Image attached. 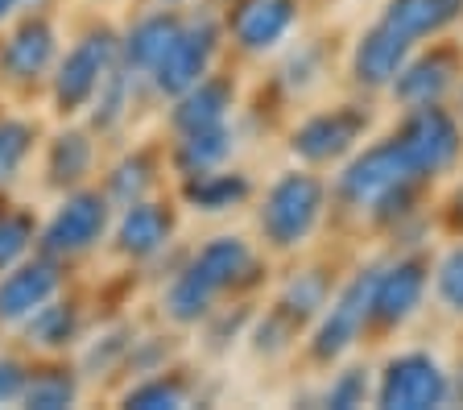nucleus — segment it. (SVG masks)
I'll use <instances>...</instances> for the list:
<instances>
[{"label": "nucleus", "instance_id": "obj_13", "mask_svg": "<svg viewBox=\"0 0 463 410\" xmlns=\"http://www.w3.org/2000/svg\"><path fill=\"white\" fill-rule=\"evenodd\" d=\"M294 13H298L294 0H241L228 21L232 38H236L241 50H249V54H265V50H273L289 33Z\"/></svg>", "mask_w": 463, "mask_h": 410}, {"label": "nucleus", "instance_id": "obj_17", "mask_svg": "<svg viewBox=\"0 0 463 410\" xmlns=\"http://www.w3.org/2000/svg\"><path fill=\"white\" fill-rule=\"evenodd\" d=\"M236 100V88L228 79H215V75H203L194 88H186L183 96H174L170 108V129L178 137L183 133H199V129H215V125H228V108Z\"/></svg>", "mask_w": 463, "mask_h": 410}, {"label": "nucleus", "instance_id": "obj_1", "mask_svg": "<svg viewBox=\"0 0 463 410\" xmlns=\"http://www.w3.org/2000/svg\"><path fill=\"white\" fill-rule=\"evenodd\" d=\"M252 270V249L241 236H215L174 273V282L165 286V315L174 323H199L212 311V303L223 291L241 282Z\"/></svg>", "mask_w": 463, "mask_h": 410}, {"label": "nucleus", "instance_id": "obj_6", "mask_svg": "<svg viewBox=\"0 0 463 410\" xmlns=\"http://www.w3.org/2000/svg\"><path fill=\"white\" fill-rule=\"evenodd\" d=\"M447 394H451L447 373L426 352L393 357L385 365V373H381V386H376V402L385 410H430V406H443Z\"/></svg>", "mask_w": 463, "mask_h": 410}, {"label": "nucleus", "instance_id": "obj_4", "mask_svg": "<svg viewBox=\"0 0 463 410\" xmlns=\"http://www.w3.org/2000/svg\"><path fill=\"white\" fill-rule=\"evenodd\" d=\"M120 59V38L112 30H91L75 42V46L54 62V104L62 117L91 108L99 83L108 79V71Z\"/></svg>", "mask_w": 463, "mask_h": 410}, {"label": "nucleus", "instance_id": "obj_8", "mask_svg": "<svg viewBox=\"0 0 463 410\" xmlns=\"http://www.w3.org/2000/svg\"><path fill=\"white\" fill-rule=\"evenodd\" d=\"M58 291H62V270H58L54 257L38 253L17 262L13 270L0 273V323L5 328H21Z\"/></svg>", "mask_w": 463, "mask_h": 410}, {"label": "nucleus", "instance_id": "obj_28", "mask_svg": "<svg viewBox=\"0 0 463 410\" xmlns=\"http://www.w3.org/2000/svg\"><path fill=\"white\" fill-rule=\"evenodd\" d=\"M33 241H38L33 215L5 207V215H0V273L13 270L17 262H25L29 249H33Z\"/></svg>", "mask_w": 463, "mask_h": 410}, {"label": "nucleus", "instance_id": "obj_37", "mask_svg": "<svg viewBox=\"0 0 463 410\" xmlns=\"http://www.w3.org/2000/svg\"><path fill=\"white\" fill-rule=\"evenodd\" d=\"M21 5H29V9H42V5H46V0H21Z\"/></svg>", "mask_w": 463, "mask_h": 410}, {"label": "nucleus", "instance_id": "obj_20", "mask_svg": "<svg viewBox=\"0 0 463 410\" xmlns=\"http://www.w3.org/2000/svg\"><path fill=\"white\" fill-rule=\"evenodd\" d=\"M459 13H463V0H389L381 21L389 30L402 33V38L422 42L430 33H443Z\"/></svg>", "mask_w": 463, "mask_h": 410}, {"label": "nucleus", "instance_id": "obj_15", "mask_svg": "<svg viewBox=\"0 0 463 410\" xmlns=\"http://www.w3.org/2000/svg\"><path fill=\"white\" fill-rule=\"evenodd\" d=\"M174 236V215L165 204L154 199H137V204L120 207V220H116V249L133 262L145 257H157L170 244Z\"/></svg>", "mask_w": 463, "mask_h": 410}, {"label": "nucleus", "instance_id": "obj_31", "mask_svg": "<svg viewBox=\"0 0 463 410\" xmlns=\"http://www.w3.org/2000/svg\"><path fill=\"white\" fill-rule=\"evenodd\" d=\"M323 299H327V282L310 270L307 278H298V282L286 291V299H281V315H286V319H307V315H315L318 307H323Z\"/></svg>", "mask_w": 463, "mask_h": 410}, {"label": "nucleus", "instance_id": "obj_33", "mask_svg": "<svg viewBox=\"0 0 463 410\" xmlns=\"http://www.w3.org/2000/svg\"><path fill=\"white\" fill-rule=\"evenodd\" d=\"M364 394H368V377L360 369H347V373H339V381L327 390V406H339V410L360 406Z\"/></svg>", "mask_w": 463, "mask_h": 410}, {"label": "nucleus", "instance_id": "obj_26", "mask_svg": "<svg viewBox=\"0 0 463 410\" xmlns=\"http://www.w3.org/2000/svg\"><path fill=\"white\" fill-rule=\"evenodd\" d=\"M33 141H38V129L21 117H0V191H9L21 178L29 154H33Z\"/></svg>", "mask_w": 463, "mask_h": 410}, {"label": "nucleus", "instance_id": "obj_29", "mask_svg": "<svg viewBox=\"0 0 463 410\" xmlns=\"http://www.w3.org/2000/svg\"><path fill=\"white\" fill-rule=\"evenodd\" d=\"M186 402H191V394L178 377H149L125 394V406L133 410H183Z\"/></svg>", "mask_w": 463, "mask_h": 410}, {"label": "nucleus", "instance_id": "obj_27", "mask_svg": "<svg viewBox=\"0 0 463 410\" xmlns=\"http://www.w3.org/2000/svg\"><path fill=\"white\" fill-rule=\"evenodd\" d=\"M149 186H154V162L145 154H128L112 167V175H108V183H104V195L112 199L116 207H128V204H137V199H145Z\"/></svg>", "mask_w": 463, "mask_h": 410}, {"label": "nucleus", "instance_id": "obj_19", "mask_svg": "<svg viewBox=\"0 0 463 410\" xmlns=\"http://www.w3.org/2000/svg\"><path fill=\"white\" fill-rule=\"evenodd\" d=\"M455 75H459V59H455L451 50H430L426 59L405 62L402 75L393 79V96L405 108L439 104L455 88Z\"/></svg>", "mask_w": 463, "mask_h": 410}, {"label": "nucleus", "instance_id": "obj_23", "mask_svg": "<svg viewBox=\"0 0 463 410\" xmlns=\"http://www.w3.org/2000/svg\"><path fill=\"white\" fill-rule=\"evenodd\" d=\"M21 336H25L29 348H42V352L71 348L79 340V307L58 303V294H54L46 307H38V311L21 323Z\"/></svg>", "mask_w": 463, "mask_h": 410}, {"label": "nucleus", "instance_id": "obj_35", "mask_svg": "<svg viewBox=\"0 0 463 410\" xmlns=\"http://www.w3.org/2000/svg\"><path fill=\"white\" fill-rule=\"evenodd\" d=\"M21 9V0H0V25H5V21H13V13Z\"/></svg>", "mask_w": 463, "mask_h": 410}, {"label": "nucleus", "instance_id": "obj_22", "mask_svg": "<svg viewBox=\"0 0 463 410\" xmlns=\"http://www.w3.org/2000/svg\"><path fill=\"white\" fill-rule=\"evenodd\" d=\"M252 191V183L236 170H203V175H186L183 178V199L194 212H228V207L244 204Z\"/></svg>", "mask_w": 463, "mask_h": 410}, {"label": "nucleus", "instance_id": "obj_11", "mask_svg": "<svg viewBox=\"0 0 463 410\" xmlns=\"http://www.w3.org/2000/svg\"><path fill=\"white\" fill-rule=\"evenodd\" d=\"M58 33L42 13H29L9 38L0 42V75L9 83H38L46 71H54Z\"/></svg>", "mask_w": 463, "mask_h": 410}, {"label": "nucleus", "instance_id": "obj_5", "mask_svg": "<svg viewBox=\"0 0 463 410\" xmlns=\"http://www.w3.org/2000/svg\"><path fill=\"white\" fill-rule=\"evenodd\" d=\"M323 215V183L315 175H281L260 204V233L278 249H294L310 236Z\"/></svg>", "mask_w": 463, "mask_h": 410}, {"label": "nucleus", "instance_id": "obj_10", "mask_svg": "<svg viewBox=\"0 0 463 410\" xmlns=\"http://www.w3.org/2000/svg\"><path fill=\"white\" fill-rule=\"evenodd\" d=\"M373 286H376V270H364L339 291V299L327 307L315 340H310V352L318 361H335L344 348H352L360 328L373 319Z\"/></svg>", "mask_w": 463, "mask_h": 410}, {"label": "nucleus", "instance_id": "obj_21", "mask_svg": "<svg viewBox=\"0 0 463 410\" xmlns=\"http://www.w3.org/2000/svg\"><path fill=\"white\" fill-rule=\"evenodd\" d=\"M91 162H96L91 137L79 133V129L58 133L54 141H50V154H46L50 186H58V191H75V186H83L87 175H91Z\"/></svg>", "mask_w": 463, "mask_h": 410}, {"label": "nucleus", "instance_id": "obj_25", "mask_svg": "<svg viewBox=\"0 0 463 410\" xmlns=\"http://www.w3.org/2000/svg\"><path fill=\"white\" fill-rule=\"evenodd\" d=\"M75 398H79L75 373L58 369V365H46V369H29L21 406H29V410H67V406H75Z\"/></svg>", "mask_w": 463, "mask_h": 410}, {"label": "nucleus", "instance_id": "obj_30", "mask_svg": "<svg viewBox=\"0 0 463 410\" xmlns=\"http://www.w3.org/2000/svg\"><path fill=\"white\" fill-rule=\"evenodd\" d=\"M128 79H133V71H128L125 62L116 59V67L108 71V79L99 83L96 100H91V108H96V125H99V129H112L116 120L125 117V104H128Z\"/></svg>", "mask_w": 463, "mask_h": 410}, {"label": "nucleus", "instance_id": "obj_2", "mask_svg": "<svg viewBox=\"0 0 463 410\" xmlns=\"http://www.w3.org/2000/svg\"><path fill=\"white\" fill-rule=\"evenodd\" d=\"M418 178H422V170L414 167V157L405 154V146L397 137H389L381 146L364 149V154L339 175V195L352 207H373V212H381V207L405 204L410 191L418 186Z\"/></svg>", "mask_w": 463, "mask_h": 410}, {"label": "nucleus", "instance_id": "obj_34", "mask_svg": "<svg viewBox=\"0 0 463 410\" xmlns=\"http://www.w3.org/2000/svg\"><path fill=\"white\" fill-rule=\"evenodd\" d=\"M29 381V365L17 361V357H0V406H13L21 402Z\"/></svg>", "mask_w": 463, "mask_h": 410}, {"label": "nucleus", "instance_id": "obj_16", "mask_svg": "<svg viewBox=\"0 0 463 410\" xmlns=\"http://www.w3.org/2000/svg\"><path fill=\"white\" fill-rule=\"evenodd\" d=\"M186 21L170 9L145 13L141 21L128 25V33L120 38V62H125L133 75H154V67L165 59V50L174 46V38L183 33Z\"/></svg>", "mask_w": 463, "mask_h": 410}, {"label": "nucleus", "instance_id": "obj_9", "mask_svg": "<svg viewBox=\"0 0 463 410\" xmlns=\"http://www.w3.org/2000/svg\"><path fill=\"white\" fill-rule=\"evenodd\" d=\"M397 141L405 146V154L414 157V167L426 175H439L447 170L459 157V125L451 120V112H443L439 104H422V108H410V117H405L402 133Z\"/></svg>", "mask_w": 463, "mask_h": 410}, {"label": "nucleus", "instance_id": "obj_7", "mask_svg": "<svg viewBox=\"0 0 463 410\" xmlns=\"http://www.w3.org/2000/svg\"><path fill=\"white\" fill-rule=\"evenodd\" d=\"M220 50V30L212 17H199L191 25H183V33L174 38V46L165 50V59L154 67V88L162 96H183L186 88H194L203 75H212V59Z\"/></svg>", "mask_w": 463, "mask_h": 410}, {"label": "nucleus", "instance_id": "obj_24", "mask_svg": "<svg viewBox=\"0 0 463 410\" xmlns=\"http://www.w3.org/2000/svg\"><path fill=\"white\" fill-rule=\"evenodd\" d=\"M232 154V129L215 125V129H199V133H183L174 146V170L178 175H203V170L223 167V157Z\"/></svg>", "mask_w": 463, "mask_h": 410}, {"label": "nucleus", "instance_id": "obj_12", "mask_svg": "<svg viewBox=\"0 0 463 410\" xmlns=\"http://www.w3.org/2000/svg\"><path fill=\"white\" fill-rule=\"evenodd\" d=\"M364 129H368V112L344 104V108H331V112H318L302 129H294L289 149L298 157H307V162H331V157L347 154L356 146Z\"/></svg>", "mask_w": 463, "mask_h": 410}, {"label": "nucleus", "instance_id": "obj_38", "mask_svg": "<svg viewBox=\"0 0 463 410\" xmlns=\"http://www.w3.org/2000/svg\"><path fill=\"white\" fill-rule=\"evenodd\" d=\"M0 215H5V204H0Z\"/></svg>", "mask_w": 463, "mask_h": 410}, {"label": "nucleus", "instance_id": "obj_39", "mask_svg": "<svg viewBox=\"0 0 463 410\" xmlns=\"http://www.w3.org/2000/svg\"><path fill=\"white\" fill-rule=\"evenodd\" d=\"M165 5H174V0H165Z\"/></svg>", "mask_w": 463, "mask_h": 410}, {"label": "nucleus", "instance_id": "obj_18", "mask_svg": "<svg viewBox=\"0 0 463 410\" xmlns=\"http://www.w3.org/2000/svg\"><path fill=\"white\" fill-rule=\"evenodd\" d=\"M426 294V265L422 262H397L389 270H376L373 286V319L376 323H402L418 311Z\"/></svg>", "mask_w": 463, "mask_h": 410}, {"label": "nucleus", "instance_id": "obj_14", "mask_svg": "<svg viewBox=\"0 0 463 410\" xmlns=\"http://www.w3.org/2000/svg\"><path fill=\"white\" fill-rule=\"evenodd\" d=\"M410 50H414V42L402 38V33L389 30L385 21H381V25L368 30L364 38L356 42V50H352V75H356V83H364V88H393V79L402 75V67L410 62Z\"/></svg>", "mask_w": 463, "mask_h": 410}, {"label": "nucleus", "instance_id": "obj_36", "mask_svg": "<svg viewBox=\"0 0 463 410\" xmlns=\"http://www.w3.org/2000/svg\"><path fill=\"white\" fill-rule=\"evenodd\" d=\"M451 215H455V224H463V191L451 199Z\"/></svg>", "mask_w": 463, "mask_h": 410}, {"label": "nucleus", "instance_id": "obj_32", "mask_svg": "<svg viewBox=\"0 0 463 410\" xmlns=\"http://www.w3.org/2000/svg\"><path fill=\"white\" fill-rule=\"evenodd\" d=\"M434 286H439V299H443L451 311L463 315V244H459V249H451V253L439 262Z\"/></svg>", "mask_w": 463, "mask_h": 410}, {"label": "nucleus", "instance_id": "obj_3", "mask_svg": "<svg viewBox=\"0 0 463 410\" xmlns=\"http://www.w3.org/2000/svg\"><path fill=\"white\" fill-rule=\"evenodd\" d=\"M108 224H112V199L104 191L75 186V191H67V199L58 204V212L38 233V253L54 257V262H71V257L96 249L104 241Z\"/></svg>", "mask_w": 463, "mask_h": 410}]
</instances>
